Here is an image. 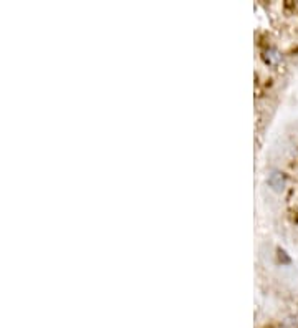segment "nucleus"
Masks as SVG:
<instances>
[{
	"mask_svg": "<svg viewBox=\"0 0 298 328\" xmlns=\"http://www.w3.org/2000/svg\"><path fill=\"white\" fill-rule=\"evenodd\" d=\"M267 182H268V186H270L275 192H282L283 189H285V184H287L285 176H283L282 172H278V171H273V172L268 174Z\"/></svg>",
	"mask_w": 298,
	"mask_h": 328,
	"instance_id": "f257e3e1",
	"label": "nucleus"
}]
</instances>
